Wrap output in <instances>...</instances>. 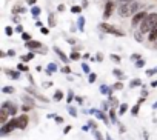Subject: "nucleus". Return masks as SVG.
Returning <instances> with one entry per match:
<instances>
[{
	"label": "nucleus",
	"mask_w": 157,
	"mask_h": 140,
	"mask_svg": "<svg viewBox=\"0 0 157 140\" xmlns=\"http://www.w3.org/2000/svg\"><path fill=\"white\" fill-rule=\"evenodd\" d=\"M157 23V12H151V14H146V17L143 19V22L140 23V32L142 34H149L151 29L155 26Z\"/></svg>",
	"instance_id": "1"
},
{
	"label": "nucleus",
	"mask_w": 157,
	"mask_h": 140,
	"mask_svg": "<svg viewBox=\"0 0 157 140\" xmlns=\"http://www.w3.org/2000/svg\"><path fill=\"white\" fill-rule=\"evenodd\" d=\"M137 8H139V3L136 2H129V3H123L119 6V16L120 17H131L137 12Z\"/></svg>",
	"instance_id": "2"
},
{
	"label": "nucleus",
	"mask_w": 157,
	"mask_h": 140,
	"mask_svg": "<svg viewBox=\"0 0 157 140\" xmlns=\"http://www.w3.org/2000/svg\"><path fill=\"white\" fill-rule=\"evenodd\" d=\"M14 129H17V119H11L0 128V134H9Z\"/></svg>",
	"instance_id": "3"
},
{
	"label": "nucleus",
	"mask_w": 157,
	"mask_h": 140,
	"mask_svg": "<svg viewBox=\"0 0 157 140\" xmlns=\"http://www.w3.org/2000/svg\"><path fill=\"white\" fill-rule=\"evenodd\" d=\"M99 28H100L103 32H109V34H115V35H123L122 31H119L117 28H114L112 25H108V23H100Z\"/></svg>",
	"instance_id": "4"
},
{
	"label": "nucleus",
	"mask_w": 157,
	"mask_h": 140,
	"mask_svg": "<svg viewBox=\"0 0 157 140\" xmlns=\"http://www.w3.org/2000/svg\"><path fill=\"white\" fill-rule=\"evenodd\" d=\"M146 17V12H143V11H140V12H136V14L133 16V20H131V23H133V26L136 28V26H139V25L143 22V19Z\"/></svg>",
	"instance_id": "5"
},
{
	"label": "nucleus",
	"mask_w": 157,
	"mask_h": 140,
	"mask_svg": "<svg viewBox=\"0 0 157 140\" xmlns=\"http://www.w3.org/2000/svg\"><path fill=\"white\" fill-rule=\"evenodd\" d=\"M2 109H6L9 112V116H16V112H17V106L14 103H11V102H3Z\"/></svg>",
	"instance_id": "6"
},
{
	"label": "nucleus",
	"mask_w": 157,
	"mask_h": 140,
	"mask_svg": "<svg viewBox=\"0 0 157 140\" xmlns=\"http://www.w3.org/2000/svg\"><path fill=\"white\" fill-rule=\"evenodd\" d=\"M28 123H29V120H28V116H26V114H23V116L17 117V128H19V129H26Z\"/></svg>",
	"instance_id": "7"
},
{
	"label": "nucleus",
	"mask_w": 157,
	"mask_h": 140,
	"mask_svg": "<svg viewBox=\"0 0 157 140\" xmlns=\"http://www.w3.org/2000/svg\"><path fill=\"white\" fill-rule=\"evenodd\" d=\"M112 9H114V3H112V2H108V3H106V6H105V12H103V19H105V20L111 17Z\"/></svg>",
	"instance_id": "8"
},
{
	"label": "nucleus",
	"mask_w": 157,
	"mask_h": 140,
	"mask_svg": "<svg viewBox=\"0 0 157 140\" xmlns=\"http://www.w3.org/2000/svg\"><path fill=\"white\" fill-rule=\"evenodd\" d=\"M26 48L28 49H38V48H42V43L35 42V40H31V42H26Z\"/></svg>",
	"instance_id": "9"
},
{
	"label": "nucleus",
	"mask_w": 157,
	"mask_h": 140,
	"mask_svg": "<svg viewBox=\"0 0 157 140\" xmlns=\"http://www.w3.org/2000/svg\"><path fill=\"white\" fill-rule=\"evenodd\" d=\"M91 114H96V117L97 119H100V120H103L105 123H108V119H106V116L102 112V111H96V109H91Z\"/></svg>",
	"instance_id": "10"
},
{
	"label": "nucleus",
	"mask_w": 157,
	"mask_h": 140,
	"mask_svg": "<svg viewBox=\"0 0 157 140\" xmlns=\"http://www.w3.org/2000/svg\"><path fill=\"white\" fill-rule=\"evenodd\" d=\"M54 51H56V54H57V56H59V57L62 59V62H63V63H68V60H69V59H68L66 56L63 54V51H60V48L54 46Z\"/></svg>",
	"instance_id": "11"
},
{
	"label": "nucleus",
	"mask_w": 157,
	"mask_h": 140,
	"mask_svg": "<svg viewBox=\"0 0 157 140\" xmlns=\"http://www.w3.org/2000/svg\"><path fill=\"white\" fill-rule=\"evenodd\" d=\"M8 116H9V112H8L6 109H2V111H0V123L5 125V123L8 122Z\"/></svg>",
	"instance_id": "12"
},
{
	"label": "nucleus",
	"mask_w": 157,
	"mask_h": 140,
	"mask_svg": "<svg viewBox=\"0 0 157 140\" xmlns=\"http://www.w3.org/2000/svg\"><path fill=\"white\" fill-rule=\"evenodd\" d=\"M26 91H28V93H31V94H32V96H34L35 99H40L42 102H45V103H46V102H49V100H48L46 97H43V96H40V94H38V93H35L34 90H31V88H26Z\"/></svg>",
	"instance_id": "13"
},
{
	"label": "nucleus",
	"mask_w": 157,
	"mask_h": 140,
	"mask_svg": "<svg viewBox=\"0 0 157 140\" xmlns=\"http://www.w3.org/2000/svg\"><path fill=\"white\" fill-rule=\"evenodd\" d=\"M148 40H151V42H155L157 40V23H155V26L151 29V32L148 34Z\"/></svg>",
	"instance_id": "14"
},
{
	"label": "nucleus",
	"mask_w": 157,
	"mask_h": 140,
	"mask_svg": "<svg viewBox=\"0 0 157 140\" xmlns=\"http://www.w3.org/2000/svg\"><path fill=\"white\" fill-rule=\"evenodd\" d=\"M5 72L9 75L11 79H14V80H17V79L20 77V71H11V69H5Z\"/></svg>",
	"instance_id": "15"
},
{
	"label": "nucleus",
	"mask_w": 157,
	"mask_h": 140,
	"mask_svg": "<svg viewBox=\"0 0 157 140\" xmlns=\"http://www.w3.org/2000/svg\"><path fill=\"white\" fill-rule=\"evenodd\" d=\"M112 74H114V75H115V77H117V80H119V82L125 79V74H123V71H120V69H117V68H115V69L112 71Z\"/></svg>",
	"instance_id": "16"
},
{
	"label": "nucleus",
	"mask_w": 157,
	"mask_h": 140,
	"mask_svg": "<svg viewBox=\"0 0 157 140\" xmlns=\"http://www.w3.org/2000/svg\"><path fill=\"white\" fill-rule=\"evenodd\" d=\"M142 85V80L140 79H134L129 82V88H136V86H140Z\"/></svg>",
	"instance_id": "17"
},
{
	"label": "nucleus",
	"mask_w": 157,
	"mask_h": 140,
	"mask_svg": "<svg viewBox=\"0 0 157 140\" xmlns=\"http://www.w3.org/2000/svg\"><path fill=\"white\" fill-rule=\"evenodd\" d=\"M62 99H63V93H62L60 90H57V91L54 93V100H56V102H60Z\"/></svg>",
	"instance_id": "18"
},
{
	"label": "nucleus",
	"mask_w": 157,
	"mask_h": 140,
	"mask_svg": "<svg viewBox=\"0 0 157 140\" xmlns=\"http://www.w3.org/2000/svg\"><path fill=\"white\" fill-rule=\"evenodd\" d=\"M128 111V105L126 103H123V105H120V108H119V112H117V114H119V116H123V114Z\"/></svg>",
	"instance_id": "19"
},
{
	"label": "nucleus",
	"mask_w": 157,
	"mask_h": 140,
	"mask_svg": "<svg viewBox=\"0 0 157 140\" xmlns=\"http://www.w3.org/2000/svg\"><path fill=\"white\" fill-rule=\"evenodd\" d=\"M48 23H49V26H56V17H54V14H49L48 16Z\"/></svg>",
	"instance_id": "20"
},
{
	"label": "nucleus",
	"mask_w": 157,
	"mask_h": 140,
	"mask_svg": "<svg viewBox=\"0 0 157 140\" xmlns=\"http://www.w3.org/2000/svg\"><path fill=\"white\" fill-rule=\"evenodd\" d=\"M109 119H111V122L112 123H115L117 125V117H115V111L111 108V111H109Z\"/></svg>",
	"instance_id": "21"
},
{
	"label": "nucleus",
	"mask_w": 157,
	"mask_h": 140,
	"mask_svg": "<svg viewBox=\"0 0 157 140\" xmlns=\"http://www.w3.org/2000/svg\"><path fill=\"white\" fill-rule=\"evenodd\" d=\"M46 71H48V74H51V72L57 71V66L54 65V63H49V65H48V68H46Z\"/></svg>",
	"instance_id": "22"
},
{
	"label": "nucleus",
	"mask_w": 157,
	"mask_h": 140,
	"mask_svg": "<svg viewBox=\"0 0 157 140\" xmlns=\"http://www.w3.org/2000/svg\"><path fill=\"white\" fill-rule=\"evenodd\" d=\"M109 105H111V108H115L117 105H119V102H117V99H115V97H112V96H111V97H109Z\"/></svg>",
	"instance_id": "23"
},
{
	"label": "nucleus",
	"mask_w": 157,
	"mask_h": 140,
	"mask_svg": "<svg viewBox=\"0 0 157 140\" xmlns=\"http://www.w3.org/2000/svg\"><path fill=\"white\" fill-rule=\"evenodd\" d=\"M2 91L5 94H12V93H14V88H12V86H5V88H2Z\"/></svg>",
	"instance_id": "24"
},
{
	"label": "nucleus",
	"mask_w": 157,
	"mask_h": 140,
	"mask_svg": "<svg viewBox=\"0 0 157 140\" xmlns=\"http://www.w3.org/2000/svg\"><path fill=\"white\" fill-rule=\"evenodd\" d=\"M32 59H34V54H32V53L26 54V56H22V60H23V62H29V60H32Z\"/></svg>",
	"instance_id": "25"
},
{
	"label": "nucleus",
	"mask_w": 157,
	"mask_h": 140,
	"mask_svg": "<svg viewBox=\"0 0 157 140\" xmlns=\"http://www.w3.org/2000/svg\"><path fill=\"white\" fill-rule=\"evenodd\" d=\"M22 39H23V42H31V35L28 32H22Z\"/></svg>",
	"instance_id": "26"
},
{
	"label": "nucleus",
	"mask_w": 157,
	"mask_h": 140,
	"mask_svg": "<svg viewBox=\"0 0 157 140\" xmlns=\"http://www.w3.org/2000/svg\"><path fill=\"white\" fill-rule=\"evenodd\" d=\"M139 108H140L139 103L136 106H133V108H131V114H133V116H137V114H139Z\"/></svg>",
	"instance_id": "27"
},
{
	"label": "nucleus",
	"mask_w": 157,
	"mask_h": 140,
	"mask_svg": "<svg viewBox=\"0 0 157 140\" xmlns=\"http://www.w3.org/2000/svg\"><path fill=\"white\" fill-rule=\"evenodd\" d=\"M31 12H32V16H34V17H38V14H40V8H38V6L35 8V6H34V8L31 9Z\"/></svg>",
	"instance_id": "28"
},
{
	"label": "nucleus",
	"mask_w": 157,
	"mask_h": 140,
	"mask_svg": "<svg viewBox=\"0 0 157 140\" xmlns=\"http://www.w3.org/2000/svg\"><path fill=\"white\" fill-rule=\"evenodd\" d=\"M96 79H97V74H94V72H89V83H94L96 82Z\"/></svg>",
	"instance_id": "29"
},
{
	"label": "nucleus",
	"mask_w": 157,
	"mask_h": 140,
	"mask_svg": "<svg viewBox=\"0 0 157 140\" xmlns=\"http://www.w3.org/2000/svg\"><path fill=\"white\" fill-rule=\"evenodd\" d=\"M72 100H74V93H72V90H69V93H68V97H66V102H68V103H71Z\"/></svg>",
	"instance_id": "30"
},
{
	"label": "nucleus",
	"mask_w": 157,
	"mask_h": 140,
	"mask_svg": "<svg viewBox=\"0 0 157 140\" xmlns=\"http://www.w3.org/2000/svg\"><path fill=\"white\" fill-rule=\"evenodd\" d=\"M72 60H78V59H80V54H78L77 53V51H72V53H71V56H69Z\"/></svg>",
	"instance_id": "31"
},
{
	"label": "nucleus",
	"mask_w": 157,
	"mask_h": 140,
	"mask_svg": "<svg viewBox=\"0 0 157 140\" xmlns=\"http://www.w3.org/2000/svg\"><path fill=\"white\" fill-rule=\"evenodd\" d=\"M68 111H69V114L72 117H77V109L75 108H72V106H68Z\"/></svg>",
	"instance_id": "32"
},
{
	"label": "nucleus",
	"mask_w": 157,
	"mask_h": 140,
	"mask_svg": "<svg viewBox=\"0 0 157 140\" xmlns=\"http://www.w3.org/2000/svg\"><path fill=\"white\" fill-rule=\"evenodd\" d=\"M17 69H19V71H25V72H28V66H26V65H23V63H19Z\"/></svg>",
	"instance_id": "33"
},
{
	"label": "nucleus",
	"mask_w": 157,
	"mask_h": 140,
	"mask_svg": "<svg viewBox=\"0 0 157 140\" xmlns=\"http://www.w3.org/2000/svg\"><path fill=\"white\" fill-rule=\"evenodd\" d=\"M122 88H123V83L122 82H117V83L112 85V90H122Z\"/></svg>",
	"instance_id": "34"
},
{
	"label": "nucleus",
	"mask_w": 157,
	"mask_h": 140,
	"mask_svg": "<svg viewBox=\"0 0 157 140\" xmlns=\"http://www.w3.org/2000/svg\"><path fill=\"white\" fill-rule=\"evenodd\" d=\"M32 108H34L32 105H23V106H22V111H23V112H28V111H31Z\"/></svg>",
	"instance_id": "35"
},
{
	"label": "nucleus",
	"mask_w": 157,
	"mask_h": 140,
	"mask_svg": "<svg viewBox=\"0 0 157 140\" xmlns=\"http://www.w3.org/2000/svg\"><path fill=\"white\" fill-rule=\"evenodd\" d=\"M22 99H23V102H28L29 105H32V106H34V102H32V99H31V97H28V96H23Z\"/></svg>",
	"instance_id": "36"
},
{
	"label": "nucleus",
	"mask_w": 157,
	"mask_h": 140,
	"mask_svg": "<svg viewBox=\"0 0 157 140\" xmlns=\"http://www.w3.org/2000/svg\"><path fill=\"white\" fill-rule=\"evenodd\" d=\"M136 66H137V68H143V66H145V60H142V59L137 60V62H136Z\"/></svg>",
	"instance_id": "37"
},
{
	"label": "nucleus",
	"mask_w": 157,
	"mask_h": 140,
	"mask_svg": "<svg viewBox=\"0 0 157 140\" xmlns=\"http://www.w3.org/2000/svg\"><path fill=\"white\" fill-rule=\"evenodd\" d=\"M134 39H136L137 42H142V40H143V39H142V32H140V31L134 34Z\"/></svg>",
	"instance_id": "38"
},
{
	"label": "nucleus",
	"mask_w": 157,
	"mask_h": 140,
	"mask_svg": "<svg viewBox=\"0 0 157 140\" xmlns=\"http://www.w3.org/2000/svg\"><path fill=\"white\" fill-rule=\"evenodd\" d=\"M94 135H96V140H103V137H102V134H100V131H97V129H94Z\"/></svg>",
	"instance_id": "39"
},
{
	"label": "nucleus",
	"mask_w": 157,
	"mask_h": 140,
	"mask_svg": "<svg viewBox=\"0 0 157 140\" xmlns=\"http://www.w3.org/2000/svg\"><path fill=\"white\" fill-rule=\"evenodd\" d=\"M82 69L88 74V72H89V65H88V63H83V65H82Z\"/></svg>",
	"instance_id": "40"
},
{
	"label": "nucleus",
	"mask_w": 157,
	"mask_h": 140,
	"mask_svg": "<svg viewBox=\"0 0 157 140\" xmlns=\"http://www.w3.org/2000/svg\"><path fill=\"white\" fill-rule=\"evenodd\" d=\"M111 59H112L114 62H117V63L120 62V57H119V56H115V54H111Z\"/></svg>",
	"instance_id": "41"
},
{
	"label": "nucleus",
	"mask_w": 157,
	"mask_h": 140,
	"mask_svg": "<svg viewBox=\"0 0 157 140\" xmlns=\"http://www.w3.org/2000/svg\"><path fill=\"white\" fill-rule=\"evenodd\" d=\"M5 32H6V35H12V28H11V26H6Z\"/></svg>",
	"instance_id": "42"
},
{
	"label": "nucleus",
	"mask_w": 157,
	"mask_h": 140,
	"mask_svg": "<svg viewBox=\"0 0 157 140\" xmlns=\"http://www.w3.org/2000/svg\"><path fill=\"white\" fill-rule=\"evenodd\" d=\"M155 72H157V68H152V69L146 71V75H152V74H155Z\"/></svg>",
	"instance_id": "43"
},
{
	"label": "nucleus",
	"mask_w": 157,
	"mask_h": 140,
	"mask_svg": "<svg viewBox=\"0 0 157 140\" xmlns=\"http://www.w3.org/2000/svg\"><path fill=\"white\" fill-rule=\"evenodd\" d=\"M71 11H72V12H80V11H82V8H80V6H72V8H71Z\"/></svg>",
	"instance_id": "44"
},
{
	"label": "nucleus",
	"mask_w": 157,
	"mask_h": 140,
	"mask_svg": "<svg viewBox=\"0 0 157 140\" xmlns=\"http://www.w3.org/2000/svg\"><path fill=\"white\" fill-rule=\"evenodd\" d=\"M131 60L137 62V60H140V56H139V54H133V56H131Z\"/></svg>",
	"instance_id": "45"
},
{
	"label": "nucleus",
	"mask_w": 157,
	"mask_h": 140,
	"mask_svg": "<svg viewBox=\"0 0 157 140\" xmlns=\"http://www.w3.org/2000/svg\"><path fill=\"white\" fill-rule=\"evenodd\" d=\"M146 96H148V90H146L145 86H143V90H142V97H146Z\"/></svg>",
	"instance_id": "46"
},
{
	"label": "nucleus",
	"mask_w": 157,
	"mask_h": 140,
	"mask_svg": "<svg viewBox=\"0 0 157 140\" xmlns=\"http://www.w3.org/2000/svg\"><path fill=\"white\" fill-rule=\"evenodd\" d=\"M62 71H63V72H66V74H69V72H71L69 66H63V68H62Z\"/></svg>",
	"instance_id": "47"
},
{
	"label": "nucleus",
	"mask_w": 157,
	"mask_h": 140,
	"mask_svg": "<svg viewBox=\"0 0 157 140\" xmlns=\"http://www.w3.org/2000/svg\"><path fill=\"white\" fill-rule=\"evenodd\" d=\"M120 5H123V3H129V2H134V0H117Z\"/></svg>",
	"instance_id": "48"
},
{
	"label": "nucleus",
	"mask_w": 157,
	"mask_h": 140,
	"mask_svg": "<svg viewBox=\"0 0 157 140\" xmlns=\"http://www.w3.org/2000/svg\"><path fill=\"white\" fill-rule=\"evenodd\" d=\"M69 131H71V126H69V125H68V126H65V129H63V132H65V134H68Z\"/></svg>",
	"instance_id": "49"
},
{
	"label": "nucleus",
	"mask_w": 157,
	"mask_h": 140,
	"mask_svg": "<svg viewBox=\"0 0 157 140\" xmlns=\"http://www.w3.org/2000/svg\"><path fill=\"white\" fill-rule=\"evenodd\" d=\"M8 56H11V57H14V56H16V53H14V49H9V51H8Z\"/></svg>",
	"instance_id": "50"
},
{
	"label": "nucleus",
	"mask_w": 157,
	"mask_h": 140,
	"mask_svg": "<svg viewBox=\"0 0 157 140\" xmlns=\"http://www.w3.org/2000/svg\"><path fill=\"white\" fill-rule=\"evenodd\" d=\"M78 25H80V29H83V19H78Z\"/></svg>",
	"instance_id": "51"
},
{
	"label": "nucleus",
	"mask_w": 157,
	"mask_h": 140,
	"mask_svg": "<svg viewBox=\"0 0 157 140\" xmlns=\"http://www.w3.org/2000/svg\"><path fill=\"white\" fill-rule=\"evenodd\" d=\"M56 122H57V123H63V117H59V116H57V117H56Z\"/></svg>",
	"instance_id": "52"
},
{
	"label": "nucleus",
	"mask_w": 157,
	"mask_h": 140,
	"mask_svg": "<svg viewBox=\"0 0 157 140\" xmlns=\"http://www.w3.org/2000/svg\"><path fill=\"white\" fill-rule=\"evenodd\" d=\"M97 60H99V62H102V60H103V54H100V53H99V54H97Z\"/></svg>",
	"instance_id": "53"
},
{
	"label": "nucleus",
	"mask_w": 157,
	"mask_h": 140,
	"mask_svg": "<svg viewBox=\"0 0 157 140\" xmlns=\"http://www.w3.org/2000/svg\"><path fill=\"white\" fill-rule=\"evenodd\" d=\"M75 100H77V103H83V99L82 97H75Z\"/></svg>",
	"instance_id": "54"
},
{
	"label": "nucleus",
	"mask_w": 157,
	"mask_h": 140,
	"mask_svg": "<svg viewBox=\"0 0 157 140\" xmlns=\"http://www.w3.org/2000/svg\"><path fill=\"white\" fill-rule=\"evenodd\" d=\"M48 32H49L48 28H42V34H48Z\"/></svg>",
	"instance_id": "55"
},
{
	"label": "nucleus",
	"mask_w": 157,
	"mask_h": 140,
	"mask_svg": "<svg viewBox=\"0 0 157 140\" xmlns=\"http://www.w3.org/2000/svg\"><path fill=\"white\" fill-rule=\"evenodd\" d=\"M119 132H125V126H122V125L119 126Z\"/></svg>",
	"instance_id": "56"
},
{
	"label": "nucleus",
	"mask_w": 157,
	"mask_h": 140,
	"mask_svg": "<svg viewBox=\"0 0 157 140\" xmlns=\"http://www.w3.org/2000/svg\"><path fill=\"white\" fill-rule=\"evenodd\" d=\"M35 2H37V0H29V2H28V3H29V5H34Z\"/></svg>",
	"instance_id": "57"
},
{
	"label": "nucleus",
	"mask_w": 157,
	"mask_h": 140,
	"mask_svg": "<svg viewBox=\"0 0 157 140\" xmlns=\"http://www.w3.org/2000/svg\"><path fill=\"white\" fill-rule=\"evenodd\" d=\"M151 86H157V80H154V82L151 83Z\"/></svg>",
	"instance_id": "58"
},
{
	"label": "nucleus",
	"mask_w": 157,
	"mask_h": 140,
	"mask_svg": "<svg viewBox=\"0 0 157 140\" xmlns=\"http://www.w3.org/2000/svg\"><path fill=\"white\" fill-rule=\"evenodd\" d=\"M106 140H112V138H111V135H109V134H106Z\"/></svg>",
	"instance_id": "59"
},
{
	"label": "nucleus",
	"mask_w": 157,
	"mask_h": 140,
	"mask_svg": "<svg viewBox=\"0 0 157 140\" xmlns=\"http://www.w3.org/2000/svg\"><path fill=\"white\" fill-rule=\"evenodd\" d=\"M152 108H154V109H155V108H157V102H155V103H154V105H152Z\"/></svg>",
	"instance_id": "60"
},
{
	"label": "nucleus",
	"mask_w": 157,
	"mask_h": 140,
	"mask_svg": "<svg viewBox=\"0 0 157 140\" xmlns=\"http://www.w3.org/2000/svg\"><path fill=\"white\" fill-rule=\"evenodd\" d=\"M155 49H157V40H155Z\"/></svg>",
	"instance_id": "61"
}]
</instances>
